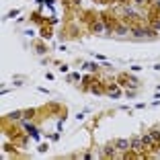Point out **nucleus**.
I'll return each mask as SVG.
<instances>
[{"instance_id": "f257e3e1", "label": "nucleus", "mask_w": 160, "mask_h": 160, "mask_svg": "<svg viewBox=\"0 0 160 160\" xmlns=\"http://www.w3.org/2000/svg\"><path fill=\"white\" fill-rule=\"evenodd\" d=\"M115 148H117L119 152H127L129 148H132V142H127V140H117V142H115Z\"/></svg>"}, {"instance_id": "f03ea898", "label": "nucleus", "mask_w": 160, "mask_h": 160, "mask_svg": "<svg viewBox=\"0 0 160 160\" xmlns=\"http://www.w3.org/2000/svg\"><path fill=\"white\" fill-rule=\"evenodd\" d=\"M132 150H136V152L144 150V142H142V138H133L132 140Z\"/></svg>"}, {"instance_id": "7ed1b4c3", "label": "nucleus", "mask_w": 160, "mask_h": 160, "mask_svg": "<svg viewBox=\"0 0 160 160\" xmlns=\"http://www.w3.org/2000/svg\"><path fill=\"white\" fill-rule=\"evenodd\" d=\"M115 142L113 144H109V146H105V150H103V156H115Z\"/></svg>"}, {"instance_id": "20e7f679", "label": "nucleus", "mask_w": 160, "mask_h": 160, "mask_svg": "<svg viewBox=\"0 0 160 160\" xmlns=\"http://www.w3.org/2000/svg\"><path fill=\"white\" fill-rule=\"evenodd\" d=\"M92 31H94V33H103V31H105V25L101 23V21H94V23H92Z\"/></svg>"}, {"instance_id": "39448f33", "label": "nucleus", "mask_w": 160, "mask_h": 160, "mask_svg": "<svg viewBox=\"0 0 160 160\" xmlns=\"http://www.w3.org/2000/svg\"><path fill=\"white\" fill-rule=\"evenodd\" d=\"M109 94H111V97H115V99H117L119 94H121V90H119V86H117V84H111V86H109Z\"/></svg>"}, {"instance_id": "423d86ee", "label": "nucleus", "mask_w": 160, "mask_h": 160, "mask_svg": "<svg viewBox=\"0 0 160 160\" xmlns=\"http://www.w3.org/2000/svg\"><path fill=\"white\" fill-rule=\"evenodd\" d=\"M25 129H27V133H31L33 138H37V129H35V125H29V123H25Z\"/></svg>"}, {"instance_id": "0eeeda50", "label": "nucleus", "mask_w": 160, "mask_h": 160, "mask_svg": "<svg viewBox=\"0 0 160 160\" xmlns=\"http://www.w3.org/2000/svg\"><path fill=\"white\" fill-rule=\"evenodd\" d=\"M127 31H129V27H125V25H119V27H117V33L119 35H125Z\"/></svg>"}, {"instance_id": "6e6552de", "label": "nucleus", "mask_w": 160, "mask_h": 160, "mask_svg": "<svg viewBox=\"0 0 160 160\" xmlns=\"http://www.w3.org/2000/svg\"><path fill=\"white\" fill-rule=\"evenodd\" d=\"M21 115H25L23 111H12V113H8V117H10V119H19Z\"/></svg>"}, {"instance_id": "1a4fd4ad", "label": "nucleus", "mask_w": 160, "mask_h": 160, "mask_svg": "<svg viewBox=\"0 0 160 160\" xmlns=\"http://www.w3.org/2000/svg\"><path fill=\"white\" fill-rule=\"evenodd\" d=\"M152 27H154V31H156V29H160V19H156L154 23H152Z\"/></svg>"}, {"instance_id": "9d476101", "label": "nucleus", "mask_w": 160, "mask_h": 160, "mask_svg": "<svg viewBox=\"0 0 160 160\" xmlns=\"http://www.w3.org/2000/svg\"><path fill=\"white\" fill-rule=\"evenodd\" d=\"M133 2H136V4H144V2H146V0H133Z\"/></svg>"}, {"instance_id": "9b49d317", "label": "nucleus", "mask_w": 160, "mask_h": 160, "mask_svg": "<svg viewBox=\"0 0 160 160\" xmlns=\"http://www.w3.org/2000/svg\"><path fill=\"white\" fill-rule=\"evenodd\" d=\"M156 6H158V8H160V0H158V2H156Z\"/></svg>"}]
</instances>
